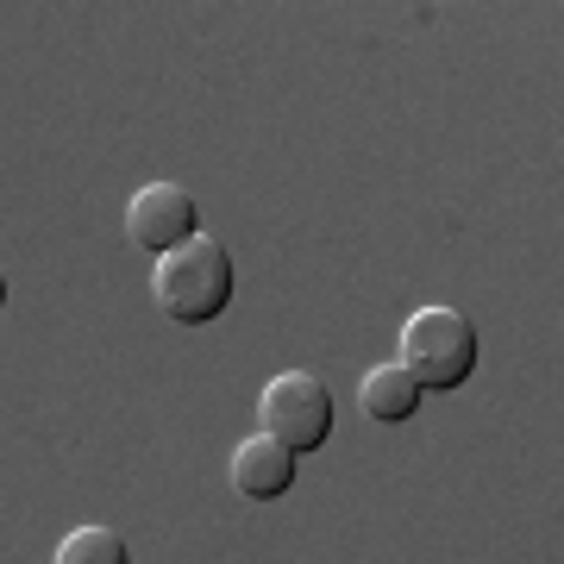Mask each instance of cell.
<instances>
[{
	"mask_svg": "<svg viewBox=\"0 0 564 564\" xmlns=\"http://www.w3.org/2000/svg\"><path fill=\"white\" fill-rule=\"evenodd\" d=\"M151 295L176 326H207L220 321L232 302V251L214 232H195L188 245H176L170 258L151 263Z\"/></svg>",
	"mask_w": 564,
	"mask_h": 564,
	"instance_id": "1",
	"label": "cell"
},
{
	"mask_svg": "<svg viewBox=\"0 0 564 564\" xmlns=\"http://www.w3.org/2000/svg\"><path fill=\"white\" fill-rule=\"evenodd\" d=\"M395 364L421 389L470 383V370H477V326H470V314H458V307H414L402 321Z\"/></svg>",
	"mask_w": 564,
	"mask_h": 564,
	"instance_id": "2",
	"label": "cell"
},
{
	"mask_svg": "<svg viewBox=\"0 0 564 564\" xmlns=\"http://www.w3.org/2000/svg\"><path fill=\"white\" fill-rule=\"evenodd\" d=\"M258 421L276 445H289L295 458L302 452H321L333 440V389L314 377V370H282L270 377L258 395Z\"/></svg>",
	"mask_w": 564,
	"mask_h": 564,
	"instance_id": "3",
	"label": "cell"
},
{
	"mask_svg": "<svg viewBox=\"0 0 564 564\" xmlns=\"http://www.w3.org/2000/svg\"><path fill=\"white\" fill-rule=\"evenodd\" d=\"M195 232H202V202L182 182H144L139 195L126 202V239L139 245L144 258H170Z\"/></svg>",
	"mask_w": 564,
	"mask_h": 564,
	"instance_id": "4",
	"label": "cell"
},
{
	"mask_svg": "<svg viewBox=\"0 0 564 564\" xmlns=\"http://www.w3.org/2000/svg\"><path fill=\"white\" fill-rule=\"evenodd\" d=\"M232 489L245 502H276L295 489V452L276 445L270 433H251V440L232 445Z\"/></svg>",
	"mask_w": 564,
	"mask_h": 564,
	"instance_id": "5",
	"label": "cell"
},
{
	"mask_svg": "<svg viewBox=\"0 0 564 564\" xmlns=\"http://www.w3.org/2000/svg\"><path fill=\"white\" fill-rule=\"evenodd\" d=\"M358 402H364V414H370V421L402 426V421H414V414H421V383L408 377L402 364H377V370L364 377Z\"/></svg>",
	"mask_w": 564,
	"mask_h": 564,
	"instance_id": "6",
	"label": "cell"
},
{
	"mask_svg": "<svg viewBox=\"0 0 564 564\" xmlns=\"http://www.w3.org/2000/svg\"><path fill=\"white\" fill-rule=\"evenodd\" d=\"M51 564H132V545H126L113 527H76V533L57 545Z\"/></svg>",
	"mask_w": 564,
	"mask_h": 564,
	"instance_id": "7",
	"label": "cell"
},
{
	"mask_svg": "<svg viewBox=\"0 0 564 564\" xmlns=\"http://www.w3.org/2000/svg\"><path fill=\"white\" fill-rule=\"evenodd\" d=\"M0 314H7V270H0Z\"/></svg>",
	"mask_w": 564,
	"mask_h": 564,
	"instance_id": "8",
	"label": "cell"
}]
</instances>
